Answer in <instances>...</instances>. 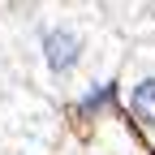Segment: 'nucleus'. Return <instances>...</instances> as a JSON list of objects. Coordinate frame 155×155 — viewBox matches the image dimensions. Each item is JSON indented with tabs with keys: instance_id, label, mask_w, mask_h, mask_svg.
<instances>
[{
	"instance_id": "nucleus-1",
	"label": "nucleus",
	"mask_w": 155,
	"mask_h": 155,
	"mask_svg": "<svg viewBox=\"0 0 155 155\" xmlns=\"http://www.w3.org/2000/svg\"><path fill=\"white\" fill-rule=\"evenodd\" d=\"M43 48H48V65H52V69H69V65L78 61V39H73L69 30H52Z\"/></svg>"
},
{
	"instance_id": "nucleus-2",
	"label": "nucleus",
	"mask_w": 155,
	"mask_h": 155,
	"mask_svg": "<svg viewBox=\"0 0 155 155\" xmlns=\"http://www.w3.org/2000/svg\"><path fill=\"white\" fill-rule=\"evenodd\" d=\"M129 108H134V116H138V121L155 125V78H147V82H138V86H134Z\"/></svg>"
}]
</instances>
